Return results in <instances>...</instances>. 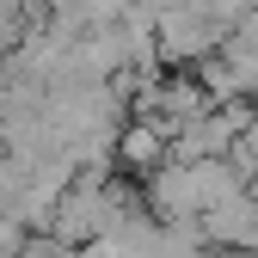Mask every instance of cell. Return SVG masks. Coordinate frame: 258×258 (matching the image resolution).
<instances>
[{
  "instance_id": "1",
  "label": "cell",
  "mask_w": 258,
  "mask_h": 258,
  "mask_svg": "<svg viewBox=\"0 0 258 258\" xmlns=\"http://www.w3.org/2000/svg\"><path fill=\"white\" fill-rule=\"evenodd\" d=\"M221 49H228V37H221V25L203 13V0L160 13V61H166V68H203Z\"/></svg>"
},
{
  "instance_id": "2",
  "label": "cell",
  "mask_w": 258,
  "mask_h": 258,
  "mask_svg": "<svg viewBox=\"0 0 258 258\" xmlns=\"http://www.w3.org/2000/svg\"><path fill=\"white\" fill-rule=\"evenodd\" d=\"M209 111H215V99H209L197 80H160V86H148L142 99L129 105V117H136V123H154L166 142H178L184 129H197Z\"/></svg>"
},
{
  "instance_id": "3",
  "label": "cell",
  "mask_w": 258,
  "mask_h": 258,
  "mask_svg": "<svg viewBox=\"0 0 258 258\" xmlns=\"http://www.w3.org/2000/svg\"><path fill=\"white\" fill-rule=\"evenodd\" d=\"M142 197H148V209H154L160 228L203 221V190H197V172H190V166H160V172L142 184Z\"/></svg>"
},
{
  "instance_id": "4",
  "label": "cell",
  "mask_w": 258,
  "mask_h": 258,
  "mask_svg": "<svg viewBox=\"0 0 258 258\" xmlns=\"http://www.w3.org/2000/svg\"><path fill=\"white\" fill-rule=\"evenodd\" d=\"M203 234L215 252H240V258H258V190H240L234 203H221L203 215Z\"/></svg>"
},
{
  "instance_id": "5",
  "label": "cell",
  "mask_w": 258,
  "mask_h": 258,
  "mask_svg": "<svg viewBox=\"0 0 258 258\" xmlns=\"http://www.w3.org/2000/svg\"><path fill=\"white\" fill-rule=\"evenodd\" d=\"M160 166H172V142L160 136L154 123H136V117H129L123 136H117V172H129V178L148 184Z\"/></svg>"
},
{
  "instance_id": "6",
  "label": "cell",
  "mask_w": 258,
  "mask_h": 258,
  "mask_svg": "<svg viewBox=\"0 0 258 258\" xmlns=\"http://www.w3.org/2000/svg\"><path fill=\"white\" fill-rule=\"evenodd\" d=\"M190 172H197V190H203V215L221 209V203H234L240 190H252V184L240 178L234 160H203V166H190Z\"/></svg>"
},
{
  "instance_id": "7",
  "label": "cell",
  "mask_w": 258,
  "mask_h": 258,
  "mask_svg": "<svg viewBox=\"0 0 258 258\" xmlns=\"http://www.w3.org/2000/svg\"><path fill=\"white\" fill-rule=\"evenodd\" d=\"M252 7H258V0H252Z\"/></svg>"
}]
</instances>
